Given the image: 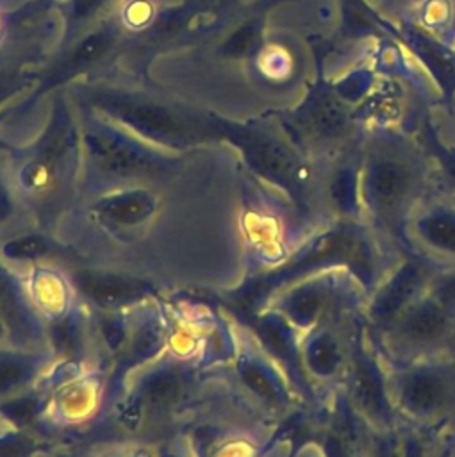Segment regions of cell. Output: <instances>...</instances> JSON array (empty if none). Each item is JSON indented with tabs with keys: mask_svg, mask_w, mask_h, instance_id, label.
<instances>
[{
	"mask_svg": "<svg viewBox=\"0 0 455 457\" xmlns=\"http://www.w3.org/2000/svg\"><path fill=\"white\" fill-rule=\"evenodd\" d=\"M93 104L137 134L162 145H194L219 132L218 125H203L170 105L137 95L105 91L95 95Z\"/></svg>",
	"mask_w": 455,
	"mask_h": 457,
	"instance_id": "5",
	"label": "cell"
},
{
	"mask_svg": "<svg viewBox=\"0 0 455 457\" xmlns=\"http://www.w3.org/2000/svg\"><path fill=\"white\" fill-rule=\"evenodd\" d=\"M34 412H36V402L30 398H16L4 405V414L16 423L29 421L34 416Z\"/></svg>",
	"mask_w": 455,
	"mask_h": 457,
	"instance_id": "26",
	"label": "cell"
},
{
	"mask_svg": "<svg viewBox=\"0 0 455 457\" xmlns=\"http://www.w3.org/2000/svg\"><path fill=\"white\" fill-rule=\"evenodd\" d=\"M401 246L441 266L455 270V205L418 207L401 232Z\"/></svg>",
	"mask_w": 455,
	"mask_h": 457,
	"instance_id": "8",
	"label": "cell"
},
{
	"mask_svg": "<svg viewBox=\"0 0 455 457\" xmlns=\"http://www.w3.org/2000/svg\"><path fill=\"white\" fill-rule=\"evenodd\" d=\"M12 211V202L7 189L0 184V221H4Z\"/></svg>",
	"mask_w": 455,
	"mask_h": 457,
	"instance_id": "31",
	"label": "cell"
},
{
	"mask_svg": "<svg viewBox=\"0 0 455 457\" xmlns=\"http://www.w3.org/2000/svg\"><path fill=\"white\" fill-rule=\"evenodd\" d=\"M36 373V359L25 353L0 352V396L27 384Z\"/></svg>",
	"mask_w": 455,
	"mask_h": 457,
	"instance_id": "19",
	"label": "cell"
},
{
	"mask_svg": "<svg viewBox=\"0 0 455 457\" xmlns=\"http://www.w3.org/2000/svg\"><path fill=\"white\" fill-rule=\"evenodd\" d=\"M343 384L350 407L368 425V430L382 432L398 427V416L387 391V377L371 352L362 345L359 332H353L350 339V355Z\"/></svg>",
	"mask_w": 455,
	"mask_h": 457,
	"instance_id": "7",
	"label": "cell"
},
{
	"mask_svg": "<svg viewBox=\"0 0 455 457\" xmlns=\"http://www.w3.org/2000/svg\"><path fill=\"white\" fill-rule=\"evenodd\" d=\"M314 123L316 129L323 134H334L343 127V112L334 107V104L328 100H323L316 111H314Z\"/></svg>",
	"mask_w": 455,
	"mask_h": 457,
	"instance_id": "23",
	"label": "cell"
},
{
	"mask_svg": "<svg viewBox=\"0 0 455 457\" xmlns=\"http://www.w3.org/2000/svg\"><path fill=\"white\" fill-rule=\"evenodd\" d=\"M75 336H77V330H75L71 320H62L59 325L54 327V334H52L55 345L62 350H71L73 348V345L77 343Z\"/></svg>",
	"mask_w": 455,
	"mask_h": 457,
	"instance_id": "28",
	"label": "cell"
},
{
	"mask_svg": "<svg viewBox=\"0 0 455 457\" xmlns=\"http://www.w3.org/2000/svg\"><path fill=\"white\" fill-rule=\"evenodd\" d=\"M93 162L112 175H152L162 171L166 162L127 136L102 125H91L84 136Z\"/></svg>",
	"mask_w": 455,
	"mask_h": 457,
	"instance_id": "9",
	"label": "cell"
},
{
	"mask_svg": "<svg viewBox=\"0 0 455 457\" xmlns=\"http://www.w3.org/2000/svg\"><path fill=\"white\" fill-rule=\"evenodd\" d=\"M352 334H346L337 323L327 321L316 327L302 350L303 368L319 380H343Z\"/></svg>",
	"mask_w": 455,
	"mask_h": 457,
	"instance_id": "12",
	"label": "cell"
},
{
	"mask_svg": "<svg viewBox=\"0 0 455 457\" xmlns=\"http://www.w3.org/2000/svg\"><path fill=\"white\" fill-rule=\"evenodd\" d=\"M428 293L455 311V270L441 271L434 278Z\"/></svg>",
	"mask_w": 455,
	"mask_h": 457,
	"instance_id": "24",
	"label": "cell"
},
{
	"mask_svg": "<svg viewBox=\"0 0 455 457\" xmlns=\"http://www.w3.org/2000/svg\"><path fill=\"white\" fill-rule=\"evenodd\" d=\"M339 289L328 277L307 278L282 296L280 312L294 327H312L332 320L339 311Z\"/></svg>",
	"mask_w": 455,
	"mask_h": 457,
	"instance_id": "11",
	"label": "cell"
},
{
	"mask_svg": "<svg viewBox=\"0 0 455 457\" xmlns=\"http://www.w3.org/2000/svg\"><path fill=\"white\" fill-rule=\"evenodd\" d=\"M444 168H446V175H448V179L455 184V159H448V161H446V164H444Z\"/></svg>",
	"mask_w": 455,
	"mask_h": 457,
	"instance_id": "32",
	"label": "cell"
},
{
	"mask_svg": "<svg viewBox=\"0 0 455 457\" xmlns=\"http://www.w3.org/2000/svg\"><path fill=\"white\" fill-rule=\"evenodd\" d=\"M375 336L396 364L455 352V311L426 293Z\"/></svg>",
	"mask_w": 455,
	"mask_h": 457,
	"instance_id": "4",
	"label": "cell"
},
{
	"mask_svg": "<svg viewBox=\"0 0 455 457\" xmlns=\"http://www.w3.org/2000/svg\"><path fill=\"white\" fill-rule=\"evenodd\" d=\"M180 380L177 373L170 370H161L153 375H150L141 389H139V403L143 407H164L168 405L178 393Z\"/></svg>",
	"mask_w": 455,
	"mask_h": 457,
	"instance_id": "20",
	"label": "cell"
},
{
	"mask_svg": "<svg viewBox=\"0 0 455 457\" xmlns=\"http://www.w3.org/2000/svg\"><path fill=\"white\" fill-rule=\"evenodd\" d=\"M0 316L4 323L7 321L9 330L18 337H30L34 330V321L29 316V309L23 303L20 291L14 282L0 268Z\"/></svg>",
	"mask_w": 455,
	"mask_h": 457,
	"instance_id": "17",
	"label": "cell"
},
{
	"mask_svg": "<svg viewBox=\"0 0 455 457\" xmlns=\"http://www.w3.org/2000/svg\"><path fill=\"white\" fill-rule=\"evenodd\" d=\"M255 37V32L252 27H246L243 30H239L225 46V52L232 54V55H239V54H244L246 50H250L252 46V41Z\"/></svg>",
	"mask_w": 455,
	"mask_h": 457,
	"instance_id": "29",
	"label": "cell"
},
{
	"mask_svg": "<svg viewBox=\"0 0 455 457\" xmlns=\"http://www.w3.org/2000/svg\"><path fill=\"white\" fill-rule=\"evenodd\" d=\"M387 245L393 243L364 221H335L334 227L318 234L289 262L252 284L241 295V302L246 309H253V305L264 302L273 291L287 287L310 273L314 275L316 271L335 266L346 268L357 278L359 286L371 293L393 266L387 257Z\"/></svg>",
	"mask_w": 455,
	"mask_h": 457,
	"instance_id": "1",
	"label": "cell"
},
{
	"mask_svg": "<svg viewBox=\"0 0 455 457\" xmlns=\"http://www.w3.org/2000/svg\"><path fill=\"white\" fill-rule=\"evenodd\" d=\"M4 255L12 261H34L50 252V241L39 234H27L7 241L4 246Z\"/></svg>",
	"mask_w": 455,
	"mask_h": 457,
	"instance_id": "21",
	"label": "cell"
},
{
	"mask_svg": "<svg viewBox=\"0 0 455 457\" xmlns=\"http://www.w3.org/2000/svg\"><path fill=\"white\" fill-rule=\"evenodd\" d=\"M4 95H5V87L0 86V98H4Z\"/></svg>",
	"mask_w": 455,
	"mask_h": 457,
	"instance_id": "33",
	"label": "cell"
},
{
	"mask_svg": "<svg viewBox=\"0 0 455 457\" xmlns=\"http://www.w3.org/2000/svg\"><path fill=\"white\" fill-rule=\"evenodd\" d=\"M421 184L419 170L410 159L387 150L373 154L360 182L364 223L403 248L401 232L418 209Z\"/></svg>",
	"mask_w": 455,
	"mask_h": 457,
	"instance_id": "2",
	"label": "cell"
},
{
	"mask_svg": "<svg viewBox=\"0 0 455 457\" xmlns=\"http://www.w3.org/2000/svg\"><path fill=\"white\" fill-rule=\"evenodd\" d=\"M257 332L264 345L293 370L302 371V355L296 350L291 323L282 314H266L257 320Z\"/></svg>",
	"mask_w": 455,
	"mask_h": 457,
	"instance_id": "16",
	"label": "cell"
},
{
	"mask_svg": "<svg viewBox=\"0 0 455 457\" xmlns=\"http://www.w3.org/2000/svg\"><path fill=\"white\" fill-rule=\"evenodd\" d=\"M239 373L244 384L262 400L271 403H282L285 400L282 386L277 380V377L259 361H253V359L243 361L239 364Z\"/></svg>",
	"mask_w": 455,
	"mask_h": 457,
	"instance_id": "18",
	"label": "cell"
},
{
	"mask_svg": "<svg viewBox=\"0 0 455 457\" xmlns=\"http://www.w3.org/2000/svg\"><path fill=\"white\" fill-rule=\"evenodd\" d=\"M103 4H105V0H73L71 21H73V23L84 21L86 18H89L91 14H95Z\"/></svg>",
	"mask_w": 455,
	"mask_h": 457,
	"instance_id": "30",
	"label": "cell"
},
{
	"mask_svg": "<svg viewBox=\"0 0 455 457\" xmlns=\"http://www.w3.org/2000/svg\"><path fill=\"white\" fill-rule=\"evenodd\" d=\"M114 45V32L111 29H100L93 34L86 36L57 66V70L50 75V82H59L61 79L71 77L80 70L91 66L98 59H102L109 48Z\"/></svg>",
	"mask_w": 455,
	"mask_h": 457,
	"instance_id": "15",
	"label": "cell"
},
{
	"mask_svg": "<svg viewBox=\"0 0 455 457\" xmlns=\"http://www.w3.org/2000/svg\"><path fill=\"white\" fill-rule=\"evenodd\" d=\"M155 196L146 189H128L107 195L95 204L96 214L116 225H137L155 211Z\"/></svg>",
	"mask_w": 455,
	"mask_h": 457,
	"instance_id": "14",
	"label": "cell"
},
{
	"mask_svg": "<svg viewBox=\"0 0 455 457\" xmlns=\"http://www.w3.org/2000/svg\"><path fill=\"white\" fill-rule=\"evenodd\" d=\"M387 391L396 416L418 427L455 416V352L396 364Z\"/></svg>",
	"mask_w": 455,
	"mask_h": 457,
	"instance_id": "3",
	"label": "cell"
},
{
	"mask_svg": "<svg viewBox=\"0 0 455 457\" xmlns=\"http://www.w3.org/2000/svg\"><path fill=\"white\" fill-rule=\"evenodd\" d=\"M323 453L325 457H355L353 448L350 446L346 436L341 432L325 434L323 439Z\"/></svg>",
	"mask_w": 455,
	"mask_h": 457,
	"instance_id": "25",
	"label": "cell"
},
{
	"mask_svg": "<svg viewBox=\"0 0 455 457\" xmlns=\"http://www.w3.org/2000/svg\"><path fill=\"white\" fill-rule=\"evenodd\" d=\"M366 457H400L398 427L391 430H368Z\"/></svg>",
	"mask_w": 455,
	"mask_h": 457,
	"instance_id": "22",
	"label": "cell"
},
{
	"mask_svg": "<svg viewBox=\"0 0 455 457\" xmlns=\"http://www.w3.org/2000/svg\"><path fill=\"white\" fill-rule=\"evenodd\" d=\"M441 271L444 270L435 262L403 248L401 257L396 259L391 270L369 293L364 307L368 327L376 332L393 323L428 293L434 278Z\"/></svg>",
	"mask_w": 455,
	"mask_h": 457,
	"instance_id": "6",
	"label": "cell"
},
{
	"mask_svg": "<svg viewBox=\"0 0 455 457\" xmlns=\"http://www.w3.org/2000/svg\"><path fill=\"white\" fill-rule=\"evenodd\" d=\"M219 127V132H225L244 154L248 164L266 177L268 180L284 187L294 198L303 196V180L300 166L293 154L280 143L269 139L264 134L239 129V127Z\"/></svg>",
	"mask_w": 455,
	"mask_h": 457,
	"instance_id": "10",
	"label": "cell"
},
{
	"mask_svg": "<svg viewBox=\"0 0 455 457\" xmlns=\"http://www.w3.org/2000/svg\"><path fill=\"white\" fill-rule=\"evenodd\" d=\"M32 452V445L23 437L0 439V457H27Z\"/></svg>",
	"mask_w": 455,
	"mask_h": 457,
	"instance_id": "27",
	"label": "cell"
},
{
	"mask_svg": "<svg viewBox=\"0 0 455 457\" xmlns=\"http://www.w3.org/2000/svg\"><path fill=\"white\" fill-rule=\"evenodd\" d=\"M79 291L100 307H125L152 293V286L130 275L80 270L73 275Z\"/></svg>",
	"mask_w": 455,
	"mask_h": 457,
	"instance_id": "13",
	"label": "cell"
}]
</instances>
